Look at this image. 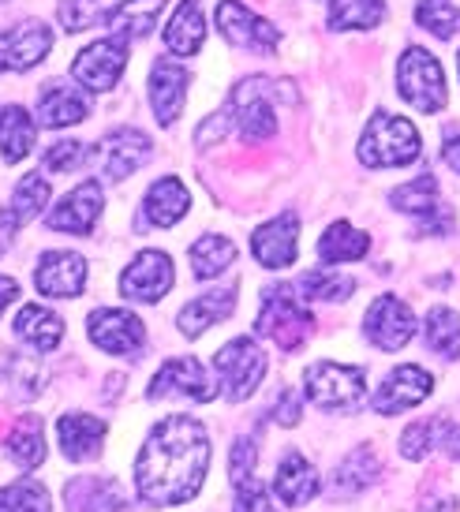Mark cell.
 <instances>
[{
	"mask_svg": "<svg viewBox=\"0 0 460 512\" xmlns=\"http://www.w3.org/2000/svg\"><path fill=\"white\" fill-rule=\"evenodd\" d=\"M210 468V434L191 415H169L146 434L135 460V486L150 509L184 505L202 490Z\"/></svg>",
	"mask_w": 460,
	"mask_h": 512,
	"instance_id": "6da1fadb",
	"label": "cell"
},
{
	"mask_svg": "<svg viewBox=\"0 0 460 512\" xmlns=\"http://www.w3.org/2000/svg\"><path fill=\"white\" fill-rule=\"evenodd\" d=\"M419 154H423L419 131L404 116L374 113L360 135V161L367 169H401V165H412Z\"/></svg>",
	"mask_w": 460,
	"mask_h": 512,
	"instance_id": "7a4b0ae2",
	"label": "cell"
},
{
	"mask_svg": "<svg viewBox=\"0 0 460 512\" xmlns=\"http://www.w3.org/2000/svg\"><path fill=\"white\" fill-rule=\"evenodd\" d=\"M255 329H259V337H270L281 352H296L315 333V314L303 307V296H296L292 285H274L262 292V311Z\"/></svg>",
	"mask_w": 460,
	"mask_h": 512,
	"instance_id": "3957f363",
	"label": "cell"
},
{
	"mask_svg": "<svg viewBox=\"0 0 460 512\" xmlns=\"http://www.w3.org/2000/svg\"><path fill=\"white\" fill-rule=\"evenodd\" d=\"M303 393L322 412H356L367 397V374H363V367L322 359L303 374Z\"/></svg>",
	"mask_w": 460,
	"mask_h": 512,
	"instance_id": "277c9868",
	"label": "cell"
},
{
	"mask_svg": "<svg viewBox=\"0 0 460 512\" xmlns=\"http://www.w3.org/2000/svg\"><path fill=\"white\" fill-rule=\"evenodd\" d=\"M397 90L401 98L419 109V113H438L446 109V75H442V64L438 57H431L427 49H404L401 64H397Z\"/></svg>",
	"mask_w": 460,
	"mask_h": 512,
	"instance_id": "5b68a950",
	"label": "cell"
},
{
	"mask_svg": "<svg viewBox=\"0 0 460 512\" xmlns=\"http://www.w3.org/2000/svg\"><path fill=\"white\" fill-rule=\"evenodd\" d=\"M214 370H217V382L225 389V397L232 404H240L247 400L259 382L266 378V352H262L259 344L251 341V337H236L229 341L214 359Z\"/></svg>",
	"mask_w": 460,
	"mask_h": 512,
	"instance_id": "8992f818",
	"label": "cell"
},
{
	"mask_svg": "<svg viewBox=\"0 0 460 512\" xmlns=\"http://www.w3.org/2000/svg\"><path fill=\"white\" fill-rule=\"evenodd\" d=\"M124 68H128L124 38H98V42L83 45V53H75L72 60V75L90 94H109L120 83Z\"/></svg>",
	"mask_w": 460,
	"mask_h": 512,
	"instance_id": "52a82bcc",
	"label": "cell"
},
{
	"mask_svg": "<svg viewBox=\"0 0 460 512\" xmlns=\"http://www.w3.org/2000/svg\"><path fill=\"white\" fill-rule=\"evenodd\" d=\"M389 202L404 210V214H412L419 221V236H449L453 232V210H449L446 202L438 199V180H434L431 172L427 176H416L412 184H401Z\"/></svg>",
	"mask_w": 460,
	"mask_h": 512,
	"instance_id": "ba28073f",
	"label": "cell"
},
{
	"mask_svg": "<svg viewBox=\"0 0 460 512\" xmlns=\"http://www.w3.org/2000/svg\"><path fill=\"white\" fill-rule=\"evenodd\" d=\"M217 30L225 34V42L236 49H251V53H274L281 42V30L255 15L240 0H221L217 4Z\"/></svg>",
	"mask_w": 460,
	"mask_h": 512,
	"instance_id": "9c48e42d",
	"label": "cell"
},
{
	"mask_svg": "<svg viewBox=\"0 0 460 512\" xmlns=\"http://www.w3.org/2000/svg\"><path fill=\"white\" fill-rule=\"evenodd\" d=\"M87 333L105 356H135L146 341L143 318L131 311H113V307H98L90 314Z\"/></svg>",
	"mask_w": 460,
	"mask_h": 512,
	"instance_id": "30bf717a",
	"label": "cell"
},
{
	"mask_svg": "<svg viewBox=\"0 0 460 512\" xmlns=\"http://www.w3.org/2000/svg\"><path fill=\"white\" fill-rule=\"evenodd\" d=\"M173 258L165 251H143L131 258V266L120 277V296L131 303H158L173 288Z\"/></svg>",
	"mask_w": 460,
	"mask_h": 512,
	"instance_id": "8fae6325",
	"label": "cell"
},
{
	"mask_svg": "<svg viewBox=\"0 0 460 512\" xmlns=\"http://www.w3.org/2000/svg\"><path fill=\"white\" fill-rule=\"evenodd\" d=\"M363 329H367V341L382 352H397L412 341L416 333V314L412 307L397 296H378L371 303V311L363 318Z\"/></svg>",
	"mask_w": 460,
	"mask_h": 512,
	"instance_id": "7c38bea8",
	"label": "cell"
},
{
	"mask_svg": "<svg viewBox=\"0 0 460 512\" xmlns=\"http://www.w3.org/2000/svg\"><path fill=\"white\" fill-rule=\"evenodd\" d=\"M146 397L150 400L187 397V400L206 404V400L217 397V389H214V382H210V374H206V367H202L199 359L176 356V359H169L158 374H154V382H150V393H146Z\"/></svg>",
	"mask_w": 460,
	"mask_h": 512,
	"instance_id": "4fadbf2b",
	"label": "cell"
},
{
	"mask_svg": "<svg viewBox=\"0 0 460 512\" xmlns=\"http://www.w3.org/2000/svg\"><path fill=\"white\" fill-rule=\"evenodd\" d=\"M49 49H53V30L38 19L0 30V72H30L34 64H42Z\"/></svg>",
	"mask_w": 460,
	"mask_h": 512,
	"instance_id": "5bb4252c",
	"label": "cell"
},
{
	"mask_svg": "<svg viewBox=\"0 0 460 512\" xmlns=\"http://www.w3.org/2000/svg\"><path fill=\"white\" fill-rule=\"evenodd\" d=\"M150 135H143L139 128H116L109 131L105 139H101V150H98V165H101V176L105 180H128L135 169H143L146 161H150Z\"/></svg>",
	"mask_w": 460,
	"mask_h": 512,
	"instance_id": "9a60e30c",
	"label": "cell"
},
{
	"mask_svg": "<svg viewBox=\"0 0 460 512\" xmlns=\"http://www.w3.org/2000/svg\"><path fill=\"white\" fill-rule=\"evenodd\" d=\"M434 389V378L416 363H404V367L389 370V378L378 385L371 408L378 415H401L408 408H416L419 400H427Z\"/></svg>",
	"mask_w": 460,
	"mask_h": 512,
	"instance_id": "2e32d148",
	"label": "cell"
},
{
	"mask_svg": "<svg viewBox=\"0 0 460 512\" xmlns=\"http://www.w3.org/2000/svg\"><path fill=\"white\" fill-rule=\"evenodd\" d=\"M101 210H105V195H101L98 180H87V184L72 187L53 214L45 217V225L53 232H72V236H90L94 225H98Z\"/></svg>",
	"mask_w": 460,
	"mask_h": 512,
	"instance_id": "e0dca14e",
	"label": "cell"
},
{
	"mask_svg": "<svg viewBox=\"0 0 460 512\" xmlns=\"http://www.w3.org/2000/svg\"><path fill=\"white\" fill-rule=\"evenodd\" d=\"M150 109H154V120L161 128H173L180 113H184V101H187V68L184 64H173V60H154L150 68Z\"/></svg>",
	"mask_w": 460,
	"mask_h": 512,
	"instance_id": "ac0fdd59",
	"label": "cell"
},
{
	"mask_svg": "<svg viewBox=\"0 0 460 512\" xmlns=\"http://www.w3.org/2000/svg\"><path fill=\"white\" fill-rule=\"evenodd\" d=\"M34 285L42 296L75 299L87 288V258L75 251H45L34 270Z\"/></svg>",
	"mask_w": 460,
	"mask_h": 512,
	"instance_id": "d6986e66",
	"label": "cell"
},
{
	"mask_svg": "<svg viewBox=\"0 0 460 512\" xmlns=\"http://www.w3.org/2000/svg\"><path fill=\"white\" fill-rule=\"evenodd\" d=\"M296 236H300V217L281 214L274 221H266L262 228H255L251 236V255L266 270H285L296 262Z\"/></svg>",
	"mask_w": 460,
	"mask_h": 512,
	"instance_id": "ffe728a7",
	"label": "cell"
},
{
	"mask_svg": "<svg viewBox=\"0 0 460 512\" xmlns=\"http://www.w3.org/2000/svg\"><path fill=\"white\" fill-rule=\"evenodd\" d=\"M90 94L68 83H45L38 98V124L42 128H72L90 116Z\"/></svg>",
	"mask_w": 460,
	"mask_h": 512,
	"instance_id": "44dd1931",
	"label": "cell"
},
{
	"mask_svg": "<svg viewBox=\"0 0 460 512\" xmlns=\"http://www.w3.org/2000/svg\"><path fill=\"white\" fill-rule=\"evenodd\" d=\"M49 199H53V184L45 180L42 172H30V176H23V180L15 184L12 206H8V210H0V228L12 236L15 228L30 225L34 217L42 214L45 206H49Z\"/></svg>",
	"mask_w": 460,
	"mask_h": 512,
	"instance_id": "7402d4cb",
	"label": "cell"
},
{
	"mask_svg": "<svg viewBox=\"0 0 460 512\" xmlns=\"http://www.w3.org/2000/svg\"><path fill=\"white\" fill-rule=\"evenodd\" d=\"M232 307H236V288H217V292H206V296L191 299L184 311L176 314V329L184 337H202L210 326H217L221 318H229Z\"/></svg>",
	"mask_w": 460,
	"mask_h": 512,
	"instance_id": "603a6c76",
	"label": "cell"
},
{
	"mask_svg": "<svg viewBox=\"0 0 460 512\" xmlns=\"http://www.w3.org/2000/svg\"><path fill=\"white\" fill-rule=\"evenodd\" d=\"M191 210V195L187 187L173 176H165L158 184L146 191L143 199V221L146 225H158V228H173L176 221H184V214ZM139 221V225H143Z\"/></svg>",
	"mask_w": 460,
	"mask_h": 512,
	"instance_id": "cb8c5ba5",
	"label": "cell"
},
{
	"mask_svg": "<svg viewBox=\"0 0 460 512\" xmlns=\"http://www.w3.org/2000/svg\"><path fill=\"white\" fill-rule=\"evenodd\" d=\"M105 430L109 427L98 415H64L57 423V441L68 460H98Z\"/></svg>",
	"mask_w": 460,
	"mask_h": 512,
	"instance_id": "d4e9b609",
	"label": "cell"
},
{
	"mask_svg": "<svg viewBox=\"0 0 460 512\" xmlns=\"http://www.w3.org/2000/svg\"><path fill=\"white\" fill-rule=\"evenodd\" d=\"M274 490L288 509H300V505H307V501L318 494V471L307 464V456L303 453H288L285 460L277 464Z\"/></svg>",
	"mask_w": 460,
	"mask_h": 512,
	"instance_id": "484cf974",
	"label": "cell"
},
{
	"mask_svg": "<svg viewBox=\"0 0 460 512\" xmlns=\"http://www.w3.org/2000/svg\"><path fill=\"white\" fill-rule=\"evenodd\" d=\"M206 42V15H202L199 0H180L173 19L165 23V45L176 57H195Z\"/></svg>",
	"mask_w": 460,
	"mask_h": 512,
	"instance_id": "4316f807",
	"label": "cell"
},
{
	"mask_svg": "<svg viewBox=\"0 0 460 512\" xmlns=\"http://www.w3.org/2000/svg\"><path fill=\"white\" fill-rule=\"evenodd\" d=\"M68 509L72 512H120L128 509V501L120 494V486L113 479H101V475H87V479H72L68 490Z\"/></svg>",
	"mask_w": 460,
	"mask_h": 512,
	"instance_id": "83f0119b",
	"label": "cell"
},
{
	"mask_svg": "<svg viewBox=\"0 0 460 512\" xmlns=\"http://www.w3.org/2000/svg\"><path fill=\"white\" fill-rule=\"evenodd\" d=\"M165 0H120L116 8L105 12V27L113 30L116 38H131V42H143L146 34L158 23Z\"/></svg>",
	"mask_w": 460,
	"mask_h": 512,
	"instance_id": "f1b7e54d",
	"label": "cell"
},
{
	"mask_svg": "<svg viewBox=\"0 0 460 512\" xmlns=\"http://www.w3.org/2000/svg\"><path fill=\"white\" fill-rule=\"evenodd\" d=\"M15 337L23 344H30L34 352H53L60 344V337H64V318L45 311V307L27 303L23 311L15 314Z\"/></svg>",
	"mask_w": 460,
	"mask_h": 512,
	"instance_id": "f546056e",
	"label": "cell"
},
{
	"mask_svg": "<svg viewBox=\"0 0 460 512\" xmlns=\"http://www.w3.org/2000/svg\"><path fill=\"white\" fill-rule=\"evenodd\" d=\"M34 139H38V124L30 120V113L23 105H4L0 109V154L8 165L23 161V157L34 150Z\"/></svg>",
	"mask_w": 460,
	"mask_h": 512,
	"instance_id": "4dcf8cb0",
	"label": "cell"
},
{
	"mask_svg": "<svg viewBox=\"0 0 460 512\" xmlns=\"http://www.w3.org/2000/svg\"><path fill=\"white\" fill-rule=\"evenodd\" d=\"M236 262V243L229 236H217V232H206L191 243V270L199 281H214Z\"/></svg>",
	"mask_w": 460,
	"mask_h": 512,
	"instance_id": "1f68e13d",
	"label": "cell"
},
{
	"mask_svg": "<svg viewBox=\"0 0 460 512\" xmlns=\"http://www.w3.org/2000/svg\"><path fill=\"white\" fill-rule=\"evenodd\" d=\"M367 251H371V236L360 232V228H352L348 221H333L322 232V240H318V258L322 262H356Z\"/></svg>",
	"mask_w": 460,
	"mask_h": 512,
	"instance_id": "d6a6232c",
	"label": "cell"
},
{
	"mask_svg": "<svg viewBox=\"0 0 460 512\" xmlns=\"http://www.w3.org/2000/svg\"><path fill=\"white\" fill-rule=\"evenodd\" d=\"M4 449H8V460L19 464L23 471L38 468L45 460V427L38 415H23V423L8 434L4 441Z\"/></svg>",
	"mask_w": 460,
	"mask_h": 512,
	"instance_id": "836d02e7",
	"label": "cell"
},
{
	"mask_svg": "<svg viewBox=\"0 0 460 512\" xmlns=\"http://www.w3.org/2000/svg\"><path fill=\"white\" fill-rule=\"evenodd\" d=\"M378 456L371 453V449H356V453H348L341 464H337V471H333V494H360V490H367V486L378 479Z\"/></svg>",
	"mask_w": 460,
	"mask_h": 512,
	"instance_id": "e575fe53",
	"label": "cell"
},
{
	"mask_svg": "<svg viewBox=\"0 0 460 512\" xmlns=\"http://www.w3.org/2000/svg\"><path fill=\"white\" fill-rule=\"evenodd\" d=\"M427 348L442 359H457L460 356V314L453 307H431L427 311Z\"/></svg>",
	"mask_w": 460,
	"mask_h": 512,
	"instance_id": "d590c367",
	"label": "cell"
},
{
	"mask_svg": "<svg viewBox=\"0 0 460 512\" xmlns=\"http://www.w3.org/2000/svg\"><path fill=\"white\" fill-rule=\"evenodd\" d=\"M386 19V0H330V30H374Z\"/></svg>",
	"mask_w": 460,
	"mask_h": 512,
	"instance_id": "8d00e7d4",
	"label": "cell"
},
{
	"mask_svg": "<svg viewBox=\"0 0 460 512\" xmlns=\"http://www.w3.org/2000/svg\"><path fill=\"white\" fill-rule=\"evenodd\" d=\"M0 512H53V498L38 479H19L0 490Z\"/></svg>",
	"mask_w": 460,
	"mask_h": 512,
	"instance_id": "74e56055",
	"label": "cell"
},
{
	"mask_svg": "<svg viewBox=\"0 0 460 512\" xmlns=\"http://www.w3.org/2000/svg\"><path fill=\"white\" fill-rule=\"evenodd\" d=\"M356 292V281L352 277H341V273L330 270H311L300 277V296L303 299H326V303H341Z\"/></svg>",
	"mask_w": 460,
	"mask_h": 512,
	"instance_id": "f35d334b",
	"label": "cell"
},
{
	"mask_svg": "<svg viewBox=\"0 0 460 512\" xmlns=\"http://www.w3.org/2000/svg\"><path fill=\"white\" fill-rule=\"evenodd\" d=\"M416 23L423 30H431L434 38H453L460 30V8L453 0H419Z\"/></svg>",
	"mask_w": 460,
	"mask_h": 512,
	"instance_id": "ab89813d",
	"label": "cell"
},
{
	"mask_svg": "<svg viewBox=\"0 0 460 512\" xmlns=\"http://www.w3.org/2000/svg\"><path fill=\"white\" fill-rule=\"evenodd\" d=\"M57 19L68 34H79V30H90L94 23H105V12L94 8V0H60Z\"/></svg>",
	"mask_w": 460,
	"mask_h": 512,
	"instance_id": "60d3db41",
	"label": "cell"
},
{
	"mask_svg": "<svg viewBox=\"0 0 460 512\" xmlns=\"http://www.w3.org/2000/svg\"><path fill=\"white\" fill-rule=\"evenodd\" d=\"M90 161V150L83 143H72V139H64V143H53L49 150H45V157H42V165L53 176L57 172H75V169H83Z\"/></svg>",
	"mask_w": 460,
	"mask_h": 512,
	"instance_id": "b9f144b4",
	"label": "cell"
},
{
	"mask_svg": "<svg viewBox=\"0 0 460 512\" xmlns=\"http://www.w3.org/2000/svg\"><path fill=\"white\" fill-rule=\"evenodd\" d=\"M232 486H236V505H232V512H277L270 494L262 490V483L255 479V475L244 479V483H232Z\"/></svg>",
	"mask_w": 460,
	"mask_h": 512,
	"instance_id": "7bdbcfd3",
	"label": "cell"
},
{
	"mask_svg": "<svg viewBox=\"0 0 460 512\" xmlns=\"http://www.w3.org/2000/svg\"><path fill=\"white\" fill-rule=\"evenodd\" d=\"M274 423H281V427H296L300 423V397L292 389H281V397L274 404Z\"/></svg>",
	"mask_w": 460,
	"mask_h": 512,
	"instance_id": "ee69618b",
	"label": "cell"
},
{
	"mask_svg": "<svg viewBox=\"0 0 460 512\" xmlns=\"http://www.w3.org/2000/svg\"><path fill=\"white\" fill-rule=\"evenodd\" d=\"M442 157H446V165H449V169H453V172H457V176H460V131H457V128H453V131H449V135H446V146H442Z\"/></svg>",
	"mask_w": 460,
	"mask_h": 512,
	"instance_id": "f6af8a7d",
	"label": "cell"
},
{
	"mask_svg": "<svg viewBox=\"0 0 460 512\" xmlns=\"http://www.w3.org/2000/svg\"><path fill=\"white\" fill-rule=\"evenodd\" d=\"M15 296H19V281H15V277H4V273H0V314H4V307H8V303H12Z\"/></svg>",
	"mask_w": 460,
	"mask_h": 512,
	"instance_id": "bcb514c9",
	"label": "cell"
},
{
	"mask_svg": "<svg viewBox=\"0 0 460 512\" xmlns=\"http://www.w3.org/2000/svg\"><path fill=\"white\" fill-rule=\"evenodd\" d=\"M457 72H460V57H457Z\"/></svg>",
	"mask_w": 460,
	"mask_h": 512,
	"instance_id": "7dc6e473",
	"label": "cell"
}]
</instances>
